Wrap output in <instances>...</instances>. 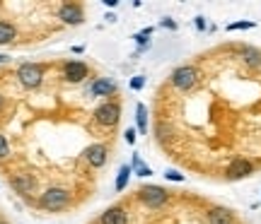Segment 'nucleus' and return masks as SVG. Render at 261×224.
Returning a JSON list of instances; mask_svg holds the SVG:
<instances>
[{
  "label": "nucleus",
  "instance_id": "nucleus-21",
  "mask_svg": "<svg viewBox=\"0 0 261 224\" xmlns=\"http://www.w3.org/2000/svg\"><path fill=\"white\" fill-rule=\"evenodd\" d=\"M128 84H130V89H136V92H138V89H143V87H145V77H143V75H136Z\"/></svg>",
  "mask_w": 261,
  "mask_h": 224
},
{
  "label": "nucleus",
  "instance_id": "nucleus-19",
  "mask_svg": "<svg viewBox=\"0 0 261 224\" xmlns=\"http://www.w3.org/2000/svg\"><path fill=\"white\" fill-rule=\"evenodd\" d=\"M150 34H152V27H145L143 31H138V34L133 37V39H136V44L140 46V51H145V48H148V41H150L148 37H150Z\"/></svg>",
  "mask_w": 261,
  "mask_h": 224
},
{
  "label": "nucleus",
  "instance_id": "nucleus-20",
  "mask_svg": "<svg viewBox=\"0 0 261 224\" xmlns=\"http://www.w3.org/2000/svg\"><path fill=\"white\" fill-rule=\"evenodd\" d=\"M256 27L254 22H232V24H227V31H240V29H252Z\"/></svg>",
  "mask_w": 261,
  "mask_h": 224
},
{
  "label": "nucleus",
  "instance_id": "nucleus-3",
  "mask_svg": "<svg viewBox=\"0 0 261 224\" xmlns=\"http://www.w3.org/2000/svg\"><path fill=\"white\" fill-rule=\"evenodd\" d=\"M92 118L102 128H114L119 123V118H121V106H119V102H104L94 109Z\"/></svg>",
  "mask_w": 261,
  "mask_h": 224
},
{
  "label": "nucleus",
  "instance_id": "nucleus-11",
  "mask_svg": "<svg viewBox=\"0 0 261 224\" xmlns=\"http://www.w3.org/2000/svg\"><path fill=\"white\" fill-rule=\"evenodd\" d=\"M87 92L92 94V97H112V94L116 92V82H114L112 77H97V80L90 84Z\"/></svg>",
  "mask_w": 261,
  "mask_h": 224
},
{
  "label": "nucleus",
  "instance_id": "nucleus-24",
  "mask_svg": "<svg viewBox=\"0 0 261 224\" xmlns=\"http://www.w3.org/2000/svg\"><path fill=\"white\" fill-rule=\"evenodd\" d=\"M123 140L128 142V145H136V131H133V128H128V131L123 133Z\"/></svg>",
  "mask_w": 261,
  "mask_h": 224
},
{
  "label": "nucleus",
  "instance_id": "nucleus-16",
  "mask_svg": "<svg viewBox=\"0 0 261 224\" xmlns=\"http://www.w3.org/2000/svg\"><path fill=\"white\" fill-rule=\"evenodd\" d=\"M130 171L138 174V176H143V178L152 174V169H150L148 164H143V159H140L138 154H133V159H130Z\"/></svg>",
  "mask_w": 261,
  "mask_h": 224
},
{
  "label": "nucleus",
  "instance_id": "nucleus-7",
  "mask_svg": "<svg viewBox=\"0 0 261 224\" xmlns=\"http://www.w3.org/2000/svg\"><path fill=\"white\" fill-rule=\"evenodd\" d=\"M87 75H90V68L83 60H68L63 66V80L70 84H80Z\"/></svg>",
  "mask_w": 261,
  "mask_h": 224
},
{
  "label": "nucleus",
  "instance_id": "nucleus-15",
  "mask_svg": "<svg viewBox=\"0 0 261 224\" xmlns=\"http://www.w3.org/2000/svg\"><path fill=\"white\" fill-rule=\"evenodd\" d=\"M242 58L249 68H261V51L259 48H252V46L242 48Z\"/></svg>",
  "mask_w": 261,
  "mask_h": 224
},
{
  "label": "nucleus",
  "instance_id": "nucleus-25",
  "mask_svg": "<svg viewBox=\"0 0 261 224\" xmlns=\"http://www.w3.org/2000/svg\"><path fill=\"white\" fill-rule=\"evenodd\" d=\"M160 24H162V27H165V29H177V22H172V19H169V17H165V19H162V22H160Z\"/></svg>",
  "mask_w": 261,
  "mask_h": 224
},
{
  "label": "nucleus",
  "instance_id": "nucleus-23",
  "mask_svg": "<svg viewBox=\"0 0 261 224\" xmlns=\"http://www.w3.org/2000/svg\"><path fill=\"white\" fill-rule=\"evenodd\" d=\"M10 154V145L5 140V135H0V159H5Z\"/></svg>",
  "mask_w": 261,
  "mask_h": 224
},
{
  "label": "nucleus",
  "instance_id": "nucleus-14",
  "mask_svg": "<svg viewBox=\"0 0 261 224\" xmlns=\"http://www.w3.org/2000/svg\"><path fill=\"white\" fill-rule=\"evenodd\" d=\"M15 39H17V29L12 27L10 22H0V46L12 44Z\"/></svg>",
  "mask_w": 261,
  "mask_h": 224
},
{
  "label": "nucleus",
  "instance_id": "nucleus-12",
  "mask_svg": "<svg viewBox=\"0 0 261 224\" xmlns=\"http://www.w3.org/2000/svg\"><path fill=\"white\" fill-rule=\"evenodd\" d=\"M99 224H128V215H126V210L121 205H114L102 212Z\"/></svg>",
  "mask_w": 261,
  "mask_h": 224
},
{
  "label": "nucleus",
  "instance_id": "nucleus-8",
  "mask_svg": "<svg viewBox=\"0 0 261 224\" xmlns=\"http://www.w3.org/2000/svg\"><path fill=\"white\" fill-rule=\"evenodd\" d=\"M107 157H109V147L102 145V142H94V145L85 149V159L92 169H102L107 164Z\"/></svg>",
  "mask_w": 261,
  "mask_h": 224
},
{
  "label": "nucleus",
  "instance_id": "nucleus-13",
  "mask_svg": "<svg viewBox=\"0 0 261 224\" xmlns=\"http://www.w3.org/2000/svg\"><path fill=\"white\" fill-rule=\"evenodd\" d=\"M208 224H234V217L230 210L225 207H213L208 212Z\"/></svg>",
  "mask_w": 261,
  "mask_h": 224
},
{
  "label": "nucleus",
  "instance_id": "nucleus-30",
  "mask_svg": "<svg viewBox=\"0 0 261 224\" xmlns=\"http://www.w3.org/2000/svg\"><path fill=\"white\" fill-rule=\"evenodd\" d=\"M0 224H10V222H5V219H0Z\"/></svg>",
  "mask_w": 261,
  "mask_h": 224
},
{
  "label": "nucleus",
  "instance_id": "nucleus-27",
  "mask_svg": "<svg viewBox=\"0 0 261 224\" xmlns=\"http://www.w3.org/2000/svg\"><path fill=\"white\" fill-rule=\"evenodd\" d=\"M104 5H107V8H116V5H119V0H104Z\"/></svg>",
  "mask_w": 261,
  "mask_h": 224
},
{
  "label": "nucleus",
  "instance_id": "nucleus-22",
  "mask_svg": "<svg viewBox=\"0 0 261 224\" xmlns=\"http://www.w3.org/2000/svg\"><path fill=\"white\" fill-rule=\"evenodd\" d=\"M165 178H167V181H184V174H179L174 169H167V171H165Z\"/></svg>",
  "mask_w": 261,
  "mask_h": 224
},
{
  "label": "nucleus",
  "instance_id": "nucleus-26",
  "mask_svg": "<svg viewBox=\"0 0 261 224\" xmlns=\"http://www.w3.org/2000/svg\"><path fill=\"white\" fill-rule=\"evenodd\" d=\"M196 29H201V31L205 29V19L203 17H196Z\"/></svg>",
  "mask_w": 261,
  "mask_h": 224
},
{
  "label": "nucleus",
  "instance_id": "nucleus-18",
  "mask_svg": "<svg viewBox=\"0 0 261 224\" xmlns=\"http://www.w3.org/2000/svg\"><path fill=\"white\" fill-rule=\"evenodd\" d=\"M136 121H138V131L145 135L148 133V109L138 104V109H136Z\"/></svg>",
  "mask_w": 261,
  "mask_h": 224
},
{
  "label": "nucleus",
  "instance_id": "nucleus-29",
  "mask_svg": "<svg viewBox=\"0 0 261 224\" xmlns=\"http://www.w3.org/2000/svg\"><path fill=\"white\" fill-rule=\"evenodd\" d=\"M10 60V56H3V53H0V63H8Z\"/></svg>",
  "mask_w": 261,
  "mask_h": 224
},
{
  "label": "nucleus",
  "instance_id": "nucleus-5",
  "mask_svg": "<svg viewBox=\"0 0 261 224\" xmlns=\"http://www.w3.org/2000/svg\"><path fill=\"white\" fill-rule=\"evenodd\" d=\"M58 19L63 24H70V27H77L85 22V8L80 3H63L58 8Z\"/></svg>",
  "mask_w": 261,
  "mask_h": 224
},
{
  "label": "nucleus",
  "instance_id": "nucleus-4",
  "mask_svg": "<svg viewBox=\"0 0 261 224\" xmlns=\"http://www.w3.org/2000/svg\"><path fill=\"white\" fill-rule=\"evenodd\" d=\"M196 82H198V70L194 66H181L172 73V84H174V89H179V92L194 89Z\"/></svg>",
  "mask_w": 261,
  "mask_h": 224
},
{
  "label": "nucleus",
  "instance_id": "nucleus-10",
  "mask_svg": "<svg viewBox=\"0 0 261 224\" xmlns=\"http://www.w3.org/2000/svg\"><path fill=\"white\" fill-rule=\"evenodd\" d=\"M254 171V164L249 162V159H244V157H240V159H234L232 164L227 167V178H232V181H240V178H247L249 174Z\"/></svg>",
  "mask_w": 261,
  "mask_h": 224
},
{
  "label": "nucleus",
  "instance_id": "nucleus-9",
  "mask_svg": "<svg viewBox=\"0 0 261 224\" xmlns=\"http://www.w3.org/2000/svg\"><path fill=\"white\" fill-rule=\"evenodd\" d=\"M10 186L15 188V193H19V196H29L37 188V178L32 174H15V176H10Z\"/></svg>",
  "mask_w": 261,
  "mask_h": 224
},
{
  "label": "nucleus",
  "instance_id": "nucleus-17",
  "mask_svg": "<svg viewBox=\"0 0 261 224\" xmlns=\"http://www.w3.org/2000/svg\"><path fill=\"white\" fill-rule=\"evenodd\" d=\"M130 174H133V171H130V164H123L121 169H119V176H116V190H119V193H121L123 188L128 186V178H130Z\"/></svg>",
  "mask_w": 261,
  "mask_h": 224
},
{
  "label": "nucleus",
  "instance_id": "nucleus-2",
  "mask_svg": "<svg viewBox=\"0 0 261 224\" xmlns=\"http://www.w3.org/2000/svg\"><path fill=\"white\" fill-rule=\"evenodd\" d=\"M17 80L24 89H39L44 82V66L39 63H22L17 68Z\"/></svg>",
  "mask_w": 261,
  "mask_h": 224
},
{
  "label": "nucleus",
  "instance_id": "nucleus-1",
  "mask_svg": "<svg viewBox=\"0 0 261 224\" xmlns=\"http://www.w3.org/2000/svg\"><path fill=\"white\" fill-rule=\"evenodd\" d=\"M70 205V190H65V188H46L41 198H39V207L41 210H46V212H61L65 207Z\"/></svg>",
  "mask_w": 261,
  "mask_h": 224
},
{
  "label": "nucleus",
  "instance_id": "nucleus-28",
  "mask_svg": "<svg viewBox=\"0 0 261 224\" xmlns=\"http://www.w3.org/2000/svg\"><path fill=\"white\" fill-rule=\"evenodd\" d=\"M3 109H5V97L0 94V113H3Z\"/></svg>",
  "mask_w": 261,
  "mask_h": 224
},
{
  "label": "nucleus",
  "instance_id": "nucleus-6",
  "mask_svg": "<svg viewBox=\"0 0 261 224\" xmlns=\"http://www.w3.org/2000/svg\"><path fill=\"white\" fill-rule=\"evenodd\" d=\"M138 196L148 207H162L169 200V193L160 186H143L138 190Z\"/></svg>",
  "mask_w": 261,
  "mask_h": 224
}]
</instances>
